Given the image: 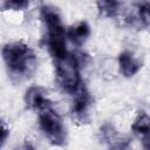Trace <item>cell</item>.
<instances>
[{
	"instance_id": "14",
	"label": "cell",
	"mask_w": 150,
	"mask_h": 150,
	"mask_svg": "<svg viewBox=\"0 0 150 150\" xmlns=\"http://www.w3.org/2000/svg\"><path fill=\"white\" fill-rule=\"evenodd\" d=\"M29 0H5V6L8 9H21L27 6Z\"/></svg>"
},
{
	"instance_id": "10",
	"label": "cell",
	"mask_w": 150,
	"mask_h": 150,
	"mask_svg": "<svg viewBox=\"0 0 150 150\" xmlns=\"http://www.w3.org/2000/svg\"><path fill=\"white\" fill-rule=\"evenodd\" d=\"M136 13L132 15V23L138 22L141 26L143 27H148L150 23V6L149 2L145 0L139 1L136 6H135Z\"/></svg>"
},
{
	"instance_id": "6",
	"label": "cell",
	"mask_w": 150,
	"mask_h": 150,
	"mask_svg": "<svg viewBox=\"0 0 150 150\" xmlns=\"http://www.w3.org/2000/svg\"><path fill=\"white\" fill-rule=\"evenodd\" d=\"M25 101L28 108L34 110H41L50 104L49 100L46 96V93L40 87H32L26 91Z\"/></svg>"
},
{
	"instance_id": "13",
	"label": "cell",
	"mask_w": 150,
	"mask_h": 150,
	"mask_svg": "<svg viewBox=\"0 0 150 150\" xmlns=\"http://www.w3.org/2000/svg\"><path fill=\"white\" fill-rule=\"evenodd\" d=\"M101 134H102L104 141L110 142V143H112V142H117V141H116V139H117L116 130H115V128H114L112 125H110V124H105L104 127H102V129H101Z\"/></svg>"
},
{
	"instance_id": "1",
	"label": "cell",
	"mask_w": 150,
	"mask_h": 150,
	"mask_svg": "<svg viewBox=\"0 0 150 150\" xmlns=\"http://www.w3.org/2000/svg\"><path fill=\"white\" fill-rule=\"evenodd\" d=\"M2 59L12 75L28 76L36 66L34 52L23 42L7 43L2 48Z\"/></svg>"
},
{
	"instance_id": "11",
	"label": "cell",
	"mask_w": 150,
	"mask_h": 150,
	"mask_svg": "<svg viewBox=\"0 0 150 150\" xmlns=\"http://www.w3.org/2000/svg\"><path fill=\"white\" fill-rule=\"evenodd\" d=\"M41 18H42V20H43V22H45L47 28L62 25L60 14L53 7H49V6L42 7L41 8Z\"/></svg>"
},
{
	"instance_id": "8",
	"label": "cell",
	"mask_w": 150,
	"mask_h": 150,
	"mask_svg": "<svg viewBox=\"0 0 150 150\" xmlns=\"http://www.w3.org/2000/svg\"><path fill=\"white\" fill-rule=\"evenodd\" d=\"M118 66L122 75L125 77L134 76L141 68L139 62L135 59V56L130 52H123L118 56Z\"/></svg>"
},
{
	"instance_id": "4",
	"label": "cell",
	"mask_w": 150,
	"mask_h": 150,
	"mask_svg": "<svg viewBox=\"0 0 150 150\" xmlns=\"http://www.w3.org/2000/svg\"><path fill=\"white\" fill-rule=\"evenodd\" d=\"M47 30H48L47 33L48 47L53 57L56 60L68 54L66 48V33H64L63 26L60 25L55 27H49L47 28Z\"/></svg>"
},
{
	"instance_id": "15",
	"label": "cell",
	"mask_w": 150,
	"mask_h": 150,
	"mask_svg": "<svg viewBox=\"0 0 150 150\" xmlns=\"http://www.w3.org/2000/svg\"><path fill=\"white\" fill-rule=\"evenodd\" d=\"M7 136H8V129H7V127L2 122H0V146H2V144L5 143Z\"/></svg>"
},
{
	"instance_id": "3",
	"label": "cell",
	"mask_w": 150,
	"mask_h": 150,
	"mask_svg": "<svg viewBox=\"0 0 150 150\" xmlns=\"http://www.w3.org/2000/svg\"><path fill=\"white\" fill-rule=\"evenodd\" d=\"M39 124L48 139L56 145H60L66 139V130L61 117L53 109L52 104L39 110Z\"/></svg>"
},
{
	"instance_id": "2",
	"label": "cell",
	"mask_w": 150,
	"mask_h": 150,
	"mask_svg": "<svg viewBox=\"0 0 150 150\" xmlns=\"http://www.w3.org/2000/svg\"><path fill=\"white\" fill-rule=\"evenodd\" d=\"M56 79L61 88L69 93L75 94L81 88V76L79 60L75 55L66 54L64 56L55 60Z\"/></svg>"
},
{
	"instance_id": "5",
	"label": "cell",
	"mask_w": 150,
	"mask_h": 150,
	"mask_svg": "<svg viewBox=\"0 0 150 150\" xmlns=\"http://www.w3.org/2000/svg\"><path fill=\"white\" fill-rule=\"evenodd\" d=\"M90 95L84 88H80L75 93V100L73 102L71 112L74 118H76L81 123H86L88 121V110L90 107Z\"/></svg>"
},
{
	"instance_id": "7",
	"label": "cell",
	"mask_w": 150,
	"mask_h": 150,
	"mask_svg": "<svg viewBox=\"0 0 150 150\" xmlns=\"http://www.w3.org/2000/svg\"><path fill=\"white\" fill-rule=\"evenodd\" d=\"M131 129L135 134L142 137V142L145 149H149L150 141H149V132H150V118L145 112H141L134 121Z\"/></svg>"
},
{
	"instance_id": "12",
	"label": "cell",
	"mask_w": 150,
	"mask_h": 150,
	"mask_svg": "<svg viewBox=\"0 0 150 150\" xmlns=\"http://www.w3.org/2000/svg\"><path fill=\"white\" fill-rule=\"evenodd\" d=\"M96 4L100 13L104 16L111 18L118 12L120 4L117 0H96Z\"/></svg>"
},
{
	"instance_id": "9",
	"label": "cell",
	"mask_w": 150,
	"mask_h": 150,
	"mask_svg": "<svg viewBox=\"0 0 150 150\" xmlns=\"http://www.w3.org/2000/svg\"><path fill=\"white\" fill-rule=\"evenodd\" d=\"M90 35V27L86 21L79 22L68 32V36L75 45H82Z\"/></svg>"
}]
</instances>
